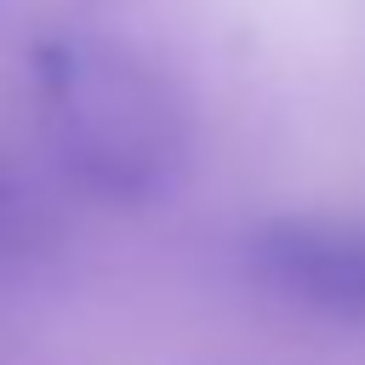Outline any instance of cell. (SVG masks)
I'll return each instance as SVG.
<instances>
[{
	"instance_id": "6da1fadb",
	"label": "cell",
	"mask_w": 365,
	"mask_h": 365,
	"mask_svg": "<svg viewBox=\"0 0 365 365\" xmlns=\"http://www.w3.org/2000/svg\"><path fill=\"white\" fill-rule=\"evenodd\" d=\"M40 131L63 177L103 205H148L188 165V108L131 46L57 34L34 46Z\"/></svg>"
},
{
	"instance_id": "7a4b0ae2",
	"label": "cell",
	"mask_w": 365,
	"mask_h": 365,
	"mask_svg": "<svg viewBox=\"0 0 365 365\" xmlns=\"http://www.w3.org/2000/svg\"><path fill=\"white\" fill-rule=\"evenodd\" d=\"M251 279L285 308L365 325V222L348 217H274L245 240Z\"/></svg>"
},
{
	"instance_id": "3957f363",
	"label": "cell",
	"mask_w": 365,
	"mask_h": 365,
	"mask_svg": "<svg viewBox=\"0 0 365 365\" xmlns=\"http://www.w3.org/2000/svg\"><path fill=\"white\" fill-rule=\"evenodd\" d=\"M29 234H34V200L17 188V177L0 165V251H17V245H29Z\"/></svg>"
}]
</instances>
